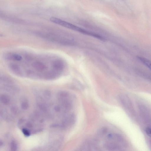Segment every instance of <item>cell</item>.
<instances>
[{
    "instance_id": "obj_5",
    "label": "cell",
    "mask_w": 151,
    "mask_h": 151,
    "mask_svg": "<svg viewBox=\"0 0 151 151\" xmlns=\"http://www.w3.org/2000/svg\"><path fill=\"white\" fill-rule=\"evenodd\" d=\"M145 131L146 134L150 137L151 132L150 127H146L145 129Z\"/></svg>"
},
{
    "instance_id": "obj_1",
    "label": "cell",
    "mask_w": 151,
    "mask_h": 151,
    "mask_svg": "<svg viewBox=\"0 0 151 151\" xmlns=\"http://www.w3.org/2000/svg\"><path fill=\"white\" fill-rule=\"evenodd\" d=\"M108 141L104 144L106 148L110 150H122L126 146V143L120 135L109 134L107 135Z\"/></svg>"
},
{
    "instance_id": "obj_4",
    "label": "cell",
    "mask_w": 151,
    "mask_h": 151,
    "mask_svg": "<svg viewBox=\"0 0 151 151\" xmlns=\"http://www.w3.org/2000/svg\"><path fill=\"white\" fill-rule=\"evenodd\" d=\"M138 58L139 60L143 64L147 66L148 68H150L151 64L150 61L147 59L140 57H138Z\"/></svg>"
},
{
    "instance_id": "obj_3",
    "label": "cell",
    "mask_w": 151,
    "mask_h": 151,
    "mask_svg": "<svg viewBox=\"0 0 151 151\" xmlns=\"http://www.w3.org/2000/svg\"><path fill=\"white\" fill-rule=\"evenodd\" d=\"M139 109L141 116L143 121L146 123H150V113L148 108L145 106L141 105L139 106Z\"/></svg>"
},
{
    "instance_id": "obj_2",
    "label": "cell",
    "mask_w": 151,
    "mask_h": 151,
    "mask_svg": "<svg viewBox=\"0 0 151 151\" xmlns=\"http://www.w3.org/2000/svg\"><path fill=\"white\" fill-rule=\"evenodd\" d=\"M119 99L120 102L127 113L132 116L135 117V111L132 104L128 96L123 95L120 96Z\"/></svg>"
}]
</instances>
